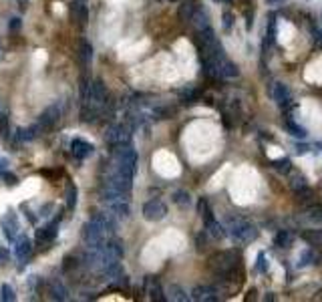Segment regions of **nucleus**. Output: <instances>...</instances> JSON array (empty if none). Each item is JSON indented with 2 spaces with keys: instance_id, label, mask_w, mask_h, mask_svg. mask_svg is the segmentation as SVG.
I'll list each match as a JSON object with an SVG mask.
<instances>
[{
  "instance_id": "nucleus-6",
  "label": "nucleus",
  "mask_w": 322,
  "mask_h": 302,
  "mask_svg": "<svg viewBox=\"0 0 322 302\" xmlns=\"http://www.w3.org/2000/svg\"><path fill=\"white\" fill-rule=\"evenodd\" d=\"M143 218L147 222H159L167 216V206L161 199H149L143 204Z\"/></svg>"
},
{
  "instance_id": "nucleus-25",
  "label": "nucleus",
  "mask_w": 322,
  "mask_h": 302,
  "mask_svg": "<svg viewBox=\"0 0 322 302\" xmlns=\"http://www.w3.org/2000/svg\"><path fill=\"white\" fill-rule=\"evenodd\" d=\"M306 218H308L312 224H322V204H312V206L306 210Z\"/></svg>"
},
{
  "instance_id": "nucleus-40",
  "label": "nucleus",
  "mask_w": 322,
  "mask_h": 302,
  "mask_svg": "<svg viewBox=\"0 0 322 302\" xmlns=\"http://www.w3.org/2000/svg\"><path fill=\"white\" fill-rule=\"evenodd\" d=\"M230 26H232V14H230V12H226V14H224V28H226V30H230Z\"/></svg>"
},
{
  "instance_id": "nucleus-7",
  "label": "nucleus",
  "mask_w": 322,
  "mask_h": 302,
  "mask_svg": "<svg viewBox=\"0 0 322 302\" xmlns=\"http://www.w3.org/2000/svg\"><path fill=\"white\" fill-rule=\"evenodd\" d=\"M61 115H63V111H61V105H59V103L46 107V109L40 113V117H38V127H40V129H52V127L59 123Z\"/></svg>"
},
{
  "instance_id": "nucleus-12",
  "label": "nucleus",
  "mask_w": 322,
  "mask_h": 302,
  "mask_svg": "<svg viewBox=\"0 0 322 302\" xmlns=\"http://www.w3.org/2000/svg\"><path fill=\"white\" fill-rule=\"evenodd\" d=\"M191 298H193V300H199V302L220 300L218 290H216V288H211V286H195V288H193V292H191Z\"/></svg>"
},
{
  "instance_id": "nucleus-5",
  "label": "nucleus",
  "mask_w": 322,
  "mask_h": 302,
  "mask_svg": "<svg viewBox=\"0 0 322 302\" xmlns=\"http://www.w3.org/2000/svg\"><path fill=\"white\" fill-rule=\"evenodd\" d=\"M105 187L107 189H115V191H123V193H129L131 187H133V177H127L115 169H109L107 177H105Z\"/></svg>"
},
{
  "instance_id": "nucleus-31",
  "label": "nucleus",
  "mask_w": 322,
  "mask_h": 302,
  "mask_svg": "<svg viewBox=\"0 0 322 302\" xmlns=\"http://www.w3.org/2000/svg\"><path fill=\"white\" fill-rule=\"evenodd\" d=\"M0 300H6V302L16 300V296H14V290H12V286H10V284H4V286L0 288Z\"/></svg>"
},
{
  "instance_id": "nucleus-33",
  "label": "nucleus",
  "mask_w": 322,
  "mask_h": 302,
  "mask_svg": "<svg viewBox=\"0 0 322 302\" xmlns=\"http://www.w3.org/2000/svg\"><path fill=\"white\" fill-rule=\"evenodd\" d=\"M197 97H199V93H197V91H183V93H181L183 103H195V101H197Z\"/></svg>"
},
{
  "instance_id": "nucleus-37",
  "label": "nucleus",
  "mask_w": 322,
  "mask_h": 302,
  "mask_svg": "<svg viewBox=\"0 0 322 302\" xmlns=\"http://www.w3.org/2000/svg\"><path fill=\"white\" fill-rule=\"evenodd\" d=\"M52 294H55V298H57V300H63L67 292H65V288H63L59 282H55V290H52Z\"/></svg>"
},
{
  "instance_id": "nucleus-29",
  "label": "nucleus",
  "mask_w": 322,
  "mask_h": 302,
  "mask_svg": "<svg viewBox=\"0 0 322 302\" xmlns=\"http://www.w3.org/2000/svg\"><path fill=\"white\" fill-rule=\"evenodd\" d=\"M173 202H175L179 208H187V206L191 204V197H189V193H187L185 189H177V191L173 193Z\"/></svg>"
},
{
  "instance_id": "nucleus-20",
  "label": "nucleus",
  "mask_w": 322,
  "mask_h": 302,
  "mask_svg": "<svg viewBox=\"0 0 322 302\" xmlns=\"http://www.w3.org/2000/svg\"><path fill=\"white\" fill-rule=\"evenodd\" d=\"M165 294H167V296H165L167 300H177V302L189 300V296L185 294V290H183L181 286H177V284H171V286H167Z\"/></svg>"
},
{
  "instance_id": "nucleus-14",
  "label": "nucleus",
  "mask_w": 322,
  "mask_h": 302,
  "mask_svg": "<svg viewBox=\"0 0 322 302\" xmlns=\"http://www.w3.org/2000/svg\"><path fill=\"white\" fill-rule=\"evenodd\" d=\"M203 222H205V232L211 236V238H216V240H220V238H224L228 232L224 230V226L213 218V214H209V216H205L203 218Z\"/></svg>"
},
{
  "instance_id": "nucleus-42",
  "label": "nucleus",
  "mask_w": 322,
  "mask_h": 302,
  "mask_svg": "<svg viewBox=\"0 0 322 302\" xmlns=\"http://www.w3.org/2000/svg\"><path fill=\"white\" fill-rule=\"evenodd\" d=\"M20 24H22V22H20V18H12V22H10V28L14 30V28H18Z\"/></svg>"
},
{
  "instance_id": "nucleus-46",
  "label": "nucleus",
  "mask_w": 322,
  "mask_h": 302,
  "mask_svg": "<svg viewBox=\"0 0 322 302\" xmlns=\"http://www.w3.org/2000/svg\"><path fill=\"white\" fill-rule=\"evenodd\" d=\"M16 2H20V4H26V2H28V0H16Z\"/></svg>"
},
{
  "instance_id": "nucleus-16",
  "label": "nucleus",
  "mask_w": 322,
  "mask_h": 302,
  "mask_svg": "<svg viewBox=\"0 0 322 302\" xmlns=\"http://www.w3.org/2000/svg\"><path fill=\"white\" fill-rule=\"evenodd\" d=\"M107 206H109L111 214H113V216H115L117 220H127V218H129V214H131V210H129V204H127V199H117V202H109Z\"/></svg>"
},
{
  "instance_id": "nucleus-23",
  "label": "nucleus",
  "mask_w": 322,
  "mask_h": 302,
  "mask_svg": "<svg viewBox=\"0 0 322 302\" xmlns=\"http://www.w3.org/2000/svg\"><path fill=\"white\" fill-rule=\"evenodd\" d=\"M284 125H286V129H288L294 137H300V139H304V137H306V129H304V127H300V125H298L292 117H288V119L284 121Z\"/></svg>"
},
{
  "instance_id": "nucleus-11",
  "label": "nucleus",
  "mask_w": 322,
  "mask_h": 302,
  "mask_svg": "<svg viewBox=\"0 0 322 302\" xmlns=\"http://www.w3.org/2000/svg\"><path fill=\"white\" fill-rule=\"evenodd\" d=\"M272 97H274V101H276L280 107H288L290 101H292V93H290V89H288L284 83H274Z\"/></svg>"
},
{
  "instance_id": "nucleus-47",
  "label": "nucleus",
  "mask_w": 322,
  "mask_h": 302,
  "mask_svg": "<svg viewBox=\"0 0 322 302\" xmlns=\"http://www.w3.org/2000/svg\"><path fill=\"white\" fill-rule=\"evenodd\" d=\"M0 117H2V105H0Z\"/></svg>"
},
{
  "instance_id": "nucleus-41",
  "label": "nucleus",
  "mask_w": 322,
  "mask_h": 302,
  "mask_svg": "<svg viewBox=\"0 0 322 302\" xmlns=\"http://www.w3.org/2000/svg\"><path fill=\"white\" fill-rule=\"evenodd\" d=\"M2 177L6 179V183H8V185H14V183H16V177H14L12 173H6V171H4V173H2Z\"/></svg>"
},
{
  "instance_id": "nucleus-22",
  "label": "nucleus",
  "mask_w": 322,
  "mask_h": 302,
  "mask_svg": "<svg viewBox=\"0 0 322 302\" xmlns=\"http://www.w3.org/2000/svg\"><path fill=\"white\" fill-rule=\"evenodd\" d=\"M38 131H40V127H38V123H36V125H32V127L18 129V131H16V137H18V141H32V139L38 135Z\"/></svg>"
},
{
  "instance_id": "nucleus-35",
  "label": "nucleus",
  "mask_w": 322,
  "mask_h": 302,
  "mask_svg": "<svg viewBox=\"0 0 322 302\" xmlns=\"http://www.w3.org/2000/svg\"><path fill=\"white\" fill-rule=\"evenodd\" d=\"M310 262H312V252H310V250H304V252H302V256H300L298 266H308Z\"/></svg>"
},
{
  "instance_id": "nucleus-17",
  "label": "nucleus",
  "mask_w": 322,
  "mask_h": 302,
  "mask_svg": "<svg viewBox=\"0 0 322 302\" xmlns=\"http://www.w3.org/2000/svg\"><path fill=\"white\" fill-rule=\"evenodd\" d=\"M57 224H59V220L55 222V224H48V226H44V228H36V242H40V244H48V242H52L55 238H57Z\"/></svg>"
},
{
  "instance_id": "nucleus-39",
  "label": "nucleus",
  "mask_w": 322,
  "mask_h": 302,
  "mask_svg": "<svg viewBox=\"0 0 322 302\" xmlns=\"http://www.w3.org/2000/svg\"><path fill=\"white\" fill-rule=\"evenodd\" d=\"M77 266V260L75 258H65V270H73Z\"/></svg>"
},
{
  "instance_id": "nucleus-19",
  "label": "nucleus",
  "mask_w": 322,
  "mask_h": 302,
  "mask_svg": "<svg viewBox=\"0 0 322 302\" xmlns=\"http://www.w3.org/2000/svg\"><path fill=\"white\" fill-rule=\"evenodd\" d=\"M189 22H193V26H195V30H203V28H209V16H207V12L203 10V8H195V12H193V16H191V20Z\"/></svg>"
},
{
  "instance_id": "nucleus-34",
  "label": "nucleus",
  "mask_w": 322,
  "mask_h": 302,
  "mask_svg": "<svg viewBox=\"0 0 322 302\" xmlns=\"http://www.w3.org/2000/svg\"><path fill=\"white\" fill-rule=\"evenodd\" d=\"M197 210H199V216H201V218H205V216H209V214H211V210H209V206H207V202H205V199H199Z\"/></svg>"
},
{
  "instance_id": "nucleus-3",
  "label": "nucleus",
  "mask_w": 322,
  "mask_h": 302,
  "mask_svg": "<svg viewBox=\"0 0 322 302\" xmlns=\"http://www.w3.org/2000/svg\"><path fill=\"white\" fill-rule=\"evenodd\" d=\"M105 139H107V143H109L111 147L131 143V127L125 125V123H113V125L107 127Z\"/></svg>"
},
{
  "instance_id": "nucleus-44",
  "label": "nucleus",
  "mask_w": 322,
  "mask_h": 302,
  "mask_svg": "<svg viewBox=\"0 0 322 302\" xmlns=\"http://www.w3.org/2000/svg\"><path fill=\"white\" fill-rule=\"evenodd\" d=\"M6 258H8V252L4 248H0V262H6Z\"/></svg>"
},
{
  "instance_id": "nucleus-9",
  "label": "nucleus",
  "mask_w": 322,
  "mask_h": 302,
  "mask_svg": "<svg viewBox=\"0 0 322 302\" xmlns=\"http://www.w3.org/2000/svg\"><path fill=\"white\" fill-rule=\"evenodd\" d=\"M113 161L137 165V151L133 149V145H131V143H125V145H117V147L113 149Z\"/></svg>"
},
{
  "instance_id": "nucleus-15",
  "label": "nucleus",
  "mask_w": 322,
  "mask_h": 302,
  "mask_svg": "<svg viewBox=\"0 0 322 302\" xmlns=\"http://www.w3.org/2000/svg\"><path fill=\"white\" fill-rule=\"evenodd\" d=\"M145 290H147V294H149L151 300H165V292H163V288H161L157 278L147 276V278H145Z\"/></svg>"
},
{
  "instance_id": "nucleus-8",
  "label": "nucleus",
  "mask_w": 322,
  "mask_h": 302,
  "mask_svg": "<svg viewBox=\"0 0 322 302\" xmlns=\"http://www.w3.org/2000/svg\"><path fill=\"white\" fill-rule=\"evenodd\" d=\"M0 226H2V234L10 240V242H14L16 240V236H18V218H16V214H12L10 210L2 216V220H0Z\"/></svg>"
},
{
  "instance_id": "nucleus-26",
  "label": "nucleus",
  "mask_w": 322,
  "mask_h": 302,
  "mask_svg": "<svg viewBox=\"0 0 322 302\" xmlns=\"http://www.w3.org/2000/svg\"><path fill=\"white\" fill-rule=\"evenodd\" d=\"M195 8H197V4L195 2H183L181 6H179V18L181 20H191V16H193V12H195Z\"/></svg>"
},
{
  "instance_id": "nucleus-32",
  "label": "nucleus",
  "mask_w": 322,
  "mask_h": 302,
  "mask_svg": "<svg viewBox=\"0 0 322 302\" xmlns=\"http://www.w3.org/2000/svg\"><path fill=\"white\" fill-rule=\"evenodd\" d=\"M290 185H292V189H294V191H298V189H304V187H308V185H306V179H304V175H300V173H294V177H292Z\"/></svg>"
},
{
  "instance_id": "nucleus-30",
  "label": "nucleus",
  "mask_w": 322,
  "mask_h": 302,
  "mask_svg": "<svg viewBox=\"0 0 322 302\" xmlns=\"http://www.w3.org/2000/svg\"><path fill=\"white\" fill-rule=\"evenodd\" d=\"M75 206H77V187H75L73 181H69V185H67V208L75 210Z\"/></svg>"
},
{
  "instance_id": "nucleus-43",
  "label": "nucleus",
  "mask_w": 322,
  "mask_h": 302,
  "mask_svg": "<svg viewBox=\"0 0 322 302\" xmlns=\"http://www.w3.org/2000/svg\"><path fill=\"white\" fill-rule=\"evenodd\" d=\"M6 165H8V161H6V159H2V157H0V175H2V173H4V171H6Z\"/></svg>"
},
{
  "instance_id": "nucleus-10",
  "label": "nucleus",
  "mask_w": 322,
  "mask_h": 302,
  "mask_svg": "<svg viewBox=\"0 0 322 302\" xmlns=\"http://www.w3.org/2000/svg\"><path fill=\"white\" fill-rule=\"evenodd\" d=\"M93 143H89V141H85V139H73L71 141V153H73V157H77V159H87V157H91L93 155Z\"/></svg>"
},
{
  "instance_id": "nucleus-4",
  "label": "nucleus",
  "mask_w": 322,
  "mask_h": 302,
  "mask_svg": "<svg viewBox=\"0 0 322 302\" xmlns=\"http://www.w3.org/2000/svg\"><path fill=\"white\" fill-rule=\"evenodd\" d=\"M107 232L101 228V224H97L95 220H91V222H87L85 226H83V240H85V244L89 246V248H97V246H103L105 242H107Z\"/></svg>"
},
{
  "instance_id": "nucleus-18",
  "label": "nucleus",
  "mask_w": 322,
  "mask_h": 302,
  "mask_svg": "<svg viewBox=\"0 0 322 302\" xmlns=\"http://www.w3.org/2000/svg\"><path fill=\"white\" fill-rule=\"evenodd\" d=\"M71 14H73V20L79 22V24H85L87 18H89V10H87L83 0H77V2L71 4Z\"/></svg>"
},
{
  "instance_id": "nucleus-24",
  "label": "nucleus",
  "mask_w": 322,
  "mask_h": 302,
  "mask_svg": "<svg viewBox=\"0 0 322 302\" xmlns=\"http://www.w3.org/2000/svg\"><path fill=\"white\" fill-rule=\"evenodd\" d=\"M270 167L276 169V171H280V173H290V171H292V161H290L288 157H284V159H274V161H270Z\"/></svg>"
},
{
  "instance_id": "nucleus-2",
  "label": "nucleus",
  "mask_w": 322,
  "mask_h": 302,
  "mask_svg": "<svg viewBox=\"0 0 322 302\" xmlns=\"http://www.w3.org/2000/svg\"><path fill=\"white\" fill-rule=\"evenodd\" d=\"M228 236L232 238L234 244L246 246V244H250V242H254L258 238V230L248 220L236 218V220H230V224H228Z\"/></svg>"
},
{
  "instance_id": "nucleus-27",
  "label": "nucleus",
  "mask_w": 322,
  "mask_h": 302,
  "mask_svg": "<svg viewBox=\"0 0 322 302\" xmlns=\"http://www.w3.org/2000/svg\"><path fill=\"white\" fill-rule=\"evenodd\" d=\"M274 244H276L278 248H288V246L292 244V234H290L288 230H280V232L276 234V238H274Z\"/></svg>"
},
{
  "instance_id": "nucleus-13",
  "label": "nucleus",
  "mask_w": 322,
  "mask_h": 302,
  "mask_svg": "<svg viewBox=\"0 0 322 302\" xmlns=\"http://www.w3.org/2000/svg\"><path fill=\"white\" fill-rule=\"evenodd\" d=\"M14 242H16L14 254H16V258H18V260L24 264V260H28V256L32 254V242H30L26 236H20V238H16Z\"/></svg>"
},
{
  "instance_id": "nucleus-38",
  "label": "nucleus",
  "mask_w": 322,
  "mask_h": 302,
  "mask_svg": "<svg viewBox=\"0 0 322 302\" xmlns=\"http://www.w3.org/2000/svg\"><path fill=\"white\" fill-rule=\"evenodd\" d=\"M20 210H24V212H26V218H28V222H30V224H36V218H34V216H32V212L26 208V204H24V206H20Z\"/></svg>"
},
{
  "instance_id": "nucleus-45",
  "label": "nucleus",
  "mask_w": 322,
  "mask_h": 302,
  "mask_svg": "<svg viewBox=\"0 0 322 302\" xmlns=\"http://www.w3.org/2000/svg\"><path fill=\"white\" fill-rule=\"evenodd\" d=\"M284 0H266V4H270V6H276V4H282Z\"/></svg>"
},
{
  "instance_id": "nucleus-1",
  "label": "nucleus",
  "mask_w": 322,
  "mask_h": 302,
  "mask_svg": "<svg viewBox=\"0 0 322 302\" xmlns=\"http://www.w3.org/2000/svg\"><path fill=\"white\" fill-rule=\"evenodd\" d=\"M240 254L236 252V250H224V252H216L211 258H209V268H211V272L218 276V278H222V280H226L228 276H232L234 274V270L240 266Z\"/></svg>"
},
{
  "instance_id": "nucleus-28",
  "label": "nucleus",
  "mask_w": 322,
  "mask_h": 302,
  "mask_svg": "<svg viewBox=\"0 0 322 302\" xmlns=\"http://www.w3.org/2000/svg\"><path fill=\"white\" fill-rule=\"evenodd\" d=\"M79 57H81V61L83 63H91V59H93V48H91V44L87 42V40H81V44H79Z\"/></svg>"
},
{
  "instance_id": "nucleus-36",
  "label": "nucleus",
  "mask_w": 322,
  "mask_h": 302,
  "mask_svg": "<svg viewBox=\"0 0 322 302\" xmlns=\"http://www.w3.org/2000/svg\"><path fill=\"white\" fill-rule=\"evenodd\" d=\"M256 268H258V272H266V270H268V268H266V254H264V252L258 254V264H256Z\"/></svg>"
},
{
  "instance_id": "nucleus-21",
  "label": "nucleus",
  "mask_w": 322,
  "mask_h": 302,
  "mask_svg": "<svg viewBox=\"0 0 322 302\" xmlns=\"http://www.w3.org/2000/svg\"><path fill=\"white\" fill-rule=\"evenodd\" d=\"M93 220H95L97 224H101V228H103L107 234H113V232H115V222H113V218H109L107 214H101V212H99V214L93 216Z\"/></svg>"
}]
</instances>
